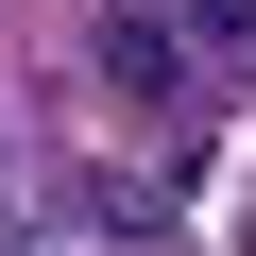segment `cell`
I'll use <instances>...</instances> for the list:
<instances>
[{
    "label": "cell",
    "instance_id": "1",
    "mask_svg": "<svg viewBox=\"0 0 256 256\" xmlns=\"http://www.w3.org/2000/svg\"><path fill=\"white\" fill-rule=\"evenodd\" d=\"M102 86L154 120V137H188L205 120V34L171 18V0H102Z\"/></svg>",
    "mask_w": 256,
    "mask_h": 256
},
{
    "label": "cell",
    "instance_id": "2",
    "mask_svg": "<svg viewBox=\"0 0 256 256\" xmlns=\"http://www.w3.org/2000/svg\"><path fill=\"white\" fill-rule=\"evenodd\" d=\"M171 18H188L205 52H256V0H171Z\"/></svg>",
    "mask_w": 256,
    "mask_h": 256
},
{
    "label": "cell",
    "instance_id": "3",
    "mask_svg": "<svg viewBox=\"0 0 256 256\" xmlns=\"http://www.w3.org/2000/svg\"><path fill=\"white\" fill-rule=\"evenodd\" d=\"M239 256H256V222H239Z\"/></svg>",
    "mask_w": 256,
    "mask_h": 256
}]
</instances>
